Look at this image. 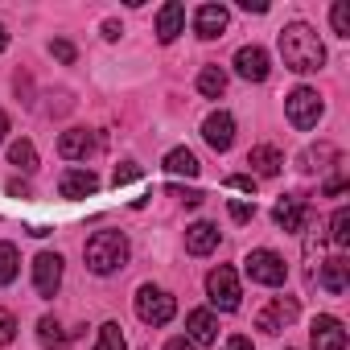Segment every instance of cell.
<instances>
[{"mask_svg":"<svg viewBox=\"0 0 350 350\" xmlns=\"http://www.w3.org/2000/svg\"><path fill=\"white\" fill-rule=\"evenodd\" d=\"M247 165H252V178H276L280 165H284V152L276 144H256L247 152Z\"/></svg>","mask_w":350,"mask_h":350,"instance_id":"obj_15","label":"cell"},{"mask_svg":"<svg viewBox=\"0 0 350 350\" xmlns=\"http://www.w3.org/2000/svg\"><path fill=\"white\" fill-rule=\"evenodd\" d=\"M243 268H247V276H252L256 284H268V288H280V284L288 280V264H284V256H276L272 247H256V252H247Z\"/></svg>","mask_w":350,"mask_h":350,"instance_id":"obj_6","label":"cell"},{"mask_svg":"<svg viewBox=\"0 0 350 350\" xmlns=\"http://www.w3.org/2000/svg\"><path fill=\"white\" fill-rule=\"evenodd\" d=\"M227 21H231L227 5H202V9L194 13V33H198L202 42H215V38H223Z\"/></svg>","mask_w":350,"mask_h":350,"instance_id":"obj_13","label":"cell"},{"mask_svg":"<svg viewBox=\"0 0 350 350\" xmlns=\"http://www.w3.org/2000/svg\"><path fill=\"white\" fill-rule=\"evenodd\" d=\"M186 338L194 342V346H211V342H219V317L211 313V309H194L190 317H186Z\"/></svg>","mask_w":350,"mask_h":350,"instance_id":"obj_17","label":"cell"},{"mask_svg":"<svg viewBox=\"0 0 350 350\" xmlns=\"http://www.w3.org/2000/svg\"><path fill=\"white\" fill-rule=\"evenodd\" d=\"M346 272H350V264H346L342 256H334V260H325V264H321V272H317V284H321L325 293L342 297V293H346Z\"/></svg>","mask_w":350,"mask_h":350,"instance_id":"obj_21","label":"cell"},{"mask_svg":"<svg viewBox=\"0 0 350 350\" xmlns=\"http://www.w3.org/2000/svg\"><path fill=\"white\" fill-rule=\"evenodd\" d=\"M293 321H297V297H272V301L260 309L256 329H264V334H280V329H288Z\"/></svg>","mask_w":350,"mask_h":350,"instance_id":"obj_8","label":"cell"},{"mask_svg":"<svg viewBox=\"0 0 350 350\" xmlns=\"http://www.w3.org/2000/svg\"><path fill=\"white\" fill-rule=\"evenodd\" d=\"M272 223H276L280 231H301V227L309 223V206H305L301 198H280V202L272 206Z\"/></svg>","mask_w":350,"mask_h":350,"instance_id":"obj_16","label":"cell"},{"mask_svg":"<svg viewBox=\"0 0 350 350\" xmlns=\"http://www.w3.org/2000/svg\"><path fill=\"white\" fill-rule=\"evenodd\" d=\"M17 272H21V252H17L13 243H0V288L13 284Z\"/></svg>","mask_w":350,"mask_h":350,"instance_id":"obj_24","label":"cell"},{"mask_svg":"<svg viewBox=\"0 0 350 350\" xmlns=\"http://www.w3.org/2000/svg\"><path fill=\"white\" fill-rule=\"evenodd\" d=\"M186 29V9L178 5V0H169V5H161L157 13V42L169 46V42H178V33Z\"/></svg>","mask_w":350,"mask_h":350,"instance_id":"obj_14","label":"cell"},{"mask_svg":"<svg viewBox=\"0 0 350 350\" xmlns=\"http://www.w3.org/2000/svg\"><path fill=\"white\" fill-rule=\"evenodd\" d=\"M173 313H178V301H173V293L157 288V284H140L136 288V317L144 325H169Z\"/></svg>","mask_w":350,"mask_h":350,"instance_id":"obj_3","label":"cell"},{"mask_svg":"<svg viewBox=\"0 0 350 350\" xmlns=\"http://www.w3.org/2000/svg\"><path fill=\"white\" fill-rule=\"evenodd\" d=\"M136 178H140V165H136V161H124V169H116L111 182H116V186H128V182H136Z\"/></svg>","mask_w":350,"mask_h":350,"instance_id":"obj_30","label":"cell"},{"mask_svg":"<svg viewBox=\"0 0 350 350\" xmlns=\"http://www.w3.org/2000/svg\"><path fill=\"white\" fill-rule=\"evenodd\" d=\"M38 342H42V346H50V350H62V346H66V334H62V321L46 313V317L38 321Z\"/></svg>","mask_w":350,"mask_h":350,"instance_id":"obj_23","label":"cell"},{"mask_svg":"<svg viewBox=\"0 0 350 350\" xmlns=\"http://www.w3.org/2000/svg\"><path fill=\"white\" fill-rule=\"evenodd\" d=\"M9 194H13V198H29V186H25V182H9Z\"/></svg>","mask_w":350,"mask_h":350,"instance_id":"obj_37","label":"cell"},{"mask_svg":"<svg viewBox=\"0 0 350 350\" xmlns=\"http://www.w3.org/2000/svg\"><path fill=\"white\" fill-rule=\"evenodd\" d=\"M62 268H66V260L58 252H42L33 260V288H38V297H54L62 288Z\"/></svg>","mask_w":350,"mask_h":350,"instance_id":"obj_7","label":"cell"},{"mask_svg":"<svg viewBox=\"0 0 350 350\" xmlns=\"http://www.w3.org/2000/svg\"><path fill=\"white\" fill-rule=\"evenodd\" d=\"M9 165L33 173V169H38V148H33L29 140H13V144H9Z\"/></svg>","mask_w":350,"mask_h":350,"instance_id":"obj_25","label":"cell"},{"mask_svg":"<svg viewBox=\"0 0 350 350\" xmlns=\"http://www.w3.org/2000/svg\"><path fill=\"white\" fill-rule=\"evenodd\" d=\"M128 252L132 247H128L124 231H95L87 239V247H83V260H87V268L95 276H111V272H120L128 264Z\"/></svg>","mask_w":350,"mask_h":350,"instance_id":"obj_2","label":"cell"},{"mask_svg":"<svg viewBox=\"0 0 350 350\" xmlns=\"http://www.w3.org/2000/svg\"><path fill=\"white\" fill-rule=\"evenodd\" d=\"M165 350H198V346H194L190 338H169V342H165Z\"/></svg>","mask_w":350,"mask_h":350,"instance_id":"obj_35","label":"cell"},{"mask_svg":"<svg viewBox=\"0 0 350 350\" xmlns=\"http://www.w3.org/2000/svg\"><path fill=\"white\" fill-rule=\"evenodd\" d=\"M280 58H284L288 70H297V75H313V70L325 66V46H321V38H317L313 25L293 21V25L280 29Z\"/></svg>","mask_w":350,"mask_h":350,"instance_id":"obj_1","label":"cell"},{"mask_svg":"<svg viewBox=\"0 0 350 350\" xmlns=\"http://www.w3.org/2000/svg\"><path fill=\"white\" fill-rule=\"evenodd\" d=\"M95 148H99V136L87 132V128H66V132L58 136V152H62L66 161H87Z\"/></svg>","mask_w":350,"mask_h":350,"instance_id":"obj_12","label":"cell"},{"mask_svg":"<svg viewBox=\"0 0 350 350\" xmlns=\"http://www.w3.org/2000/svg\"><path fill=\"white\" fill-rule=\"evenodd\" d=\"M219 247V227L215 223H194L186 227V252L190 256H211Z\"/></svg>","mask_w":350,"mask_h":350,"instance_id":"obj_19","label":"cell"},{"mask_svg":"<svg viewBox=\"0 0 350 350\" xmlns=\"http://www.w3.org/2000/svg\"><path fill=\"white\" fill-rule=\"evenodd\" d=\"M202 140L215 148V152H227L235 144V116L231 111H211L202 120Z\"/></svg>","mask_w":350,"mask_h":350,"instance_id":"obj_11","label":"cell"},{"mask_svg":"<svg viewBox=\"0 0 350 350\" xmlns=\"http://www.w3.org/2000/svg\"><path fill=\"white\" fill-rule=\"evenodd\" d=\"M95 190H99V178H95L91 169H66L62 182H58V194L62 198H87Z\"/></svg>","mask_w":350,"mask_h":350,"instance_id":"obj_18","label":"cell"},{"mask_svg":"<svg viewBox=\"0 0 350 350\" xmlns=\"http://www.w3.org/2000/svg\"><path fill=\"white\" fill-rule=\"evenodd\" d=\"M5 50H9V29L0 25V54H5Z\"/></svg>","mask_w":350,"mask_h":350,"instance_id":"obj_40","label":"cell"},{"mask_svg":"<svg viewBox=\"0 0 350 350\" xmlns=\"http://www.w3.org/2000/svg\"><path fill=\"white\" fill-rule=\"evenodd\" d=\"M309 346H313V350H346V329H342V321H338L334 313L313 317V325H309Z\"/></svg>","mask_w":350,"mask_h":350,"instance_id":"obj_9","label":"cell"},{"mask_svg":"<svg viewBox=\"0 0 350 350\" xmlns=\"http://www.w3.org/2000/svg\"><path fill=\"white\" fill-rule=\"evenodd\" d=\"M206 297H211V305H215L219 313H235L239 301H243V288H239L235 268H227V264L211 268V276H206Z\"/></svg>","mask_w":350,"mask_h":350,"instance_id":"obj_5","label":"cell"},{"mask_svg":"<svg viewBox=\"0 0 350 350\" xmlns=\"http://www.w3.org/2000/svg\"><path fill=\"white\" fill-rule=\"evenodd\" d=\"M120 33H124V29H120V21H103V38H107V42H116Z\"/></svg>","mask_w":350,"mask_h":350,"instance_id":"obj_36","label":"cell"},{"mask_svg":"<svg viewBox=\"0 0 350 350\" xmlns=\"http://www.w3.org/2000/svg\"><path fill=\"white\" fill-rule=\"evenodd\" d=\"M223 350H256V346H252V338H243V334H231V338L223 342Z\"/></svg>","mask_w":350,"mask_h":350,"instance_id":"obj_34","label":"cell"},{"mask_svg":"<svg viewBox=\"0 0 350 350\" xmlns=\"http://www.w3.org/2000/svg\"><path fill=\"white\" fill-rule=\"evenodd\" d=\"M5 136H9V111H0V144H5Z\"/></svg>","mask_w":350,"mask_h":350,"instance_id":"obj_39","label":"cell"},{"mask_svg":"<svg viewBox=\"0 0 350 350\" xmlns=\"http://www.w3.org/2000/svg\"><path fill=\"white\" fill-rule=\"evenodd\" d=\"M284 116H288L293 128L309 132V128H317V120L325 116V103H321V95H317L313 87H297V91H288V99H284Z\"/></svg>","mask_w":350,"mask_h":350,"instance_id":"obj_4","label":"cell"},{"mask_svg":"<svg viewBox=\"0 0 350 350\" xmlns=\"http://www.w3.org/2000/svg\"><path fill=\"white\" fill-rule=\"evenodd\" d=\"M235 75L247 79V83H264V79L272 75L268 50H264V46H239V54H235Z\"/></svg>","mask_w":350,"mask_h":350,"instance_id":"obj_10","label":"cell"},{"mask_svg":"<svg viewBox=\"0 0 350 350\" xmlns=\"http://www.w3.org/2000/svg\"><path fill=\"white\" fill-rule=\"evenodd\" d=\"M329 239H334L338 247H346V243H350V211H346V206H338V211H334V219H329Z\"/></svg>","mask_w":350,"mask_h":350,"instance_id":"obj_27","label":"cell"},{"mask_svg":"<svg viewBox=\"0 0 350 350\" xmlns=\"http://www.w3.org/2000/svg\"><path fill=\"white\" fill-rule=\"evenodd\" d=\"M50 54H54V58H62V62H75V46H70V42H54V46H50Z\"/></svg>","mask_w":350,"mask_h":350,"instance_id":"obj_33","label":"cell"},{"mask_svg":"<svg viewBox=\"0 0 350 350\" xmlns=\"http://www.w3.org/2000/svg\"><path fill=\"white\" fill-rule=\"evenodd\" d=\"M231 190H243V194H256V178L252 173H235V178H227Z\"/></svg>","mask_w":350,"mask_h":350,"instance_id":"obj_32","label":"cell"},{"mask_svg":"<svg viewBox=\"0 0 350 350\" xmlns=\"http://www.w3.org/2000/svg\"><path fill=\"white\" fill-rule=\"evenodd\" d=\"M231 219L235 223H252L256 219V202H231Z\"/></svg>","mask_w":350,"mask_h":350,"instance_id":"obj_31","label":"cell"},{"mask_svg":"<svg viewBox=\"0 0 350 350\" xmlns=\"http://www.w3.org/2000/svg\"><path fill=\"white\" fill-rule=\"evenodd\" d=\"M243 9H247V13H268L264 0H243Z\"/></svg>","mask_w":350,"mask_h":350,"instance_id":"obj_38","label":"cell"},{"mask_svg":"<svg viewBox=\"0 0 350 350\" xmlns=\"http://www.w3.org/2000/svg\"><path fill=\"white\" fill-rule=\"evenodd\" d=\"M161 165H165V173H173V178H198V169H202L198 157H194L186 144H182V148H169Z\"/></svg>","mask_w":350,"mask_h":350,"instance_id":"obj_20","label":"cell"},{"mask_svg":"<svg viewBox=\"0 0 350 350\" xmlns=\"http://www.w3.org/2000/svg\"><path fill=\"white\" fill-rule=\"evenodd\" d=\"M13 338H17V317L9 309H0V346H9Z\"/></svg>","mask_w":350,"mask_h":350,"instance_id":"obj_29","label":"cell"},{"mask_svg":"<svg viewBox=\"0 0 350 350\" xmlns=\"http://www.w3.org/2000/svg\"><path fill=\"white\" fill-rule=\"evenodd\" d=\"M95 350H128L120 321H103V325H99V342H95Z\"/></svg>","mask_w":350,"mask_h":350,"instance_id":"obj_26","label":"cell"},{"mask_svg":"<svg viewBox=\"0 0 350 350\" xmlns=\"http://www.w3.org/2000/svg\"><path fill=\"white\" fill-rule=\"evenodd\" d=\"M223 91H227V70H223V66H202V70H198V95L219 99Z\"/></svg>","mask_w":350,"mask_h":350,"instance_id":"obj_22","label":"cell"},{"mask_svg":"<svg viewBox=\"0 0 350 350\" xmlns=\"http://www.w3.org/2000/svg\"><path fill=\"white\" fill-rule=\"evenodd\" d=\"M329 25H334L338 38H350V5L346 0H338V5L329 9Z\"/></svg>","mask_w":350,"mask_h":350,"instance_id":"obj_28","label":"cell"}]
</instances>
